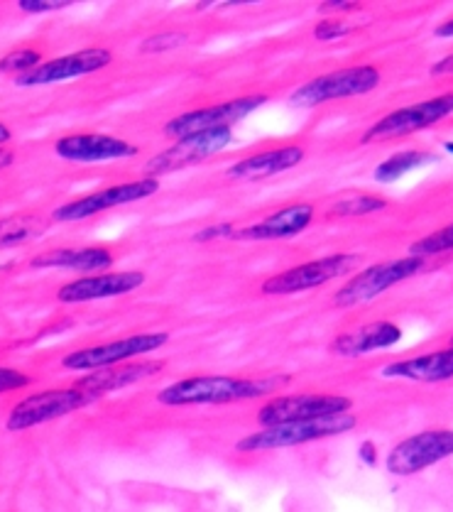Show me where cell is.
Listing matches in <instances>:
<instances>
[{
  "label": "cell",
  "instance_id": "e0dca14e",
  "mask_svg": "<svg viewBox=\"0 0 453 512\" xmlns=\"http://www.w3.org/2000/svg\"><path fill=\"white\" fill-rule=\"evenodd\" d=\"M311 221H314V206L294 204L265 216L263 221L253 223V226L238 228L233 241H280V238H292L307 231Z\"/></svg>",
  "mask_w": 453,
  "mask_h": 512
},
{
  "label": "cell",
  "instance_id": "9c48e42d",
  "mask_svg": "<svg viewBox=\"0 0 453 512\" xmlns=\"http://www.w3.org/2000/svg\"><path fill=\"white\" fill-rule=\"evenodd\" d=\"M233 140L231 128H216V130H201V133H191L179 138L172 147H167L165 152L152 157L145 165L147 177H155L157 174H169L179 172L184 167L199 165V162L209 160V157L218 155L221 150H226Z\"/></svg>",
  "mask_w": 453,
  "mask_h": 512
},
{
  "label": "cell",
  "instance_id": "836d02e7",
  "mask_svg": "<svg viewBox=\"0 0 453 512\" xmlns=\"http://www.w3.org/2000/svg\"><path fill=\"white\" fill-rule=\"evenodd\" d=\"M449 74H453V54L439 59V62L431 67V76H449Z\"/></svg>",
  "mask_w": 453,
  "mask_h": 512
},
{
  "label": "cell",
  "instance_id": "d6a6232c",
  "mask_svg": "<svg viewBox=\"0 0 453 512\" xmlns=\"http://www.w3.org/2000/svg\"><path fill=\"white\" fill-rule=\"evenodd\" d=\"M360 3H348V0H326L319 5V13H353Z\"/></svg>",
  "mask_w": 453,
  "mask_h": 512
},
{
  "label": "cell",
  "instance_id": "1f68e13d",
  "mask_svg": "<svg viewBox=\"0 0 453 512\" xmlns=\"http://www.w3.org/2000/svg\"><path fill=\"white\" fill-rule=\"evenodd\" d=\"M236 231L238 228H233L231 223H218V226H211L206 228V231H201L199 236H196V241H206V238H209V241H214V238H223V241H228V238H231L233 241Z\"/></svg>",
  "mask_w": 453,
  "mask_h": 512
},
{
  "label": "cell",
  "instance_id": "2e32d148",
  "mask_svg": "<svg viewBox=\"0 0 453 512\" xmlns=\"http://www.w3.org/2000/svg\"><path fill=\"white\" fill-rule=\"evenodd\" d=\"M145 272L130 270V272H103V275H89L81 280L67 282L57 290V299L62 304H84L96 302V299L120 297V294L135 292L143 287Z\"/></svg>",
  "mask_w": 453,
  "mask_h": 512
},
{
  "label": "cell",
  "instance_id": "8d00e7d4",
  "mask_svg": "<svg viewBox=\"0 0 453 512\" xmlns=\"http://www.w3.org/2000/svg\"><path fill=\"white\" fill-rule=\"evenodd\" d=\"M434 35H436V37H453V20H449V23H444V25L436 27Z\"/></svg>",
  "mask_w": 453,
  "mask_h": 512
},
{
  "label": "cell",
  "instance_id": "e575fe53",
  "mask_svg": "<svg viewBox=\"0 0 453 512\" xmlns=\"http://www.w3.org/2000/svg\"><path fill=\"white\" fill-rule=\"evenodd\" d=\"M360 459L365 461V464L368 466H375V446H373V441H365L363 446H360Z\"/></svg>",
  "mask_w": 453,
  "mask_h": 512
},
{
  "label": "cell",
  "instance_id": "8992f818",
  "mask_svg": "<svg viewBox=\"0 0 453 512\" xmlns=\"http://www.w3.org/2000/svg\"><path fill=\"white\" fill-rule=\"evenodd\" d=\"M453 113V91L451 94H441L429 101L414 103V106L397 108V111L387 113L385 118H380L378 123L370 125L365 130V135L360 138V143H382V140L402 138V135L419 133V130L431 128L444 118H449Z\"/></svg>",
  "mask_w": 453,
  "mask_h": 512
},
{
  "label": "cell",
  "instance_id": "30bf717a",
  "mask_svg": "<svg viewBox=\"0 0 453 512\" xmlns=\"http://www.w3.org/2000/svg\"><path fill=\"white\" fill-rule=\"evenodd\" d=\"M169 341V334L165 331H155V334H135L125 336V339L101 343V346L81 348V351L69 353L62 358V366L67 370H101L120 366V363L130 361V358L145 356V353L157 351Z\"/></svg>",
  "mask_w": 453,
  "mask_h": 512
},
{
  "label": "cell",
  "instance_id": "d590c367",
  "mask_svg": "<svg viewBox=\"0 0 453 512\" xmlns=\"http://www.w3.org/2000/svg\"><path fill=\"white\" fill-rule=\"evenodd\" d=\"M13 162H15V152L10 150V147H0V172L8 170Z\"/></svg>",
  "mask_w": 453,
  "mask_h": 512
},
{
  "label": "cell",
  "instance_id": "cb8c5ba5",
  "mask_svg": "<svg viewBox=\"0 0 453 512\" xmlns=\"http://www.w3.org/2000/svg\"><path fill=\"white\" fill-rule=\"evenodd\" d=\"M431 160H434V155H429V152H422V150L395 152V155L387 157L385 162H380V165L375 167V179H378V182L392 184L400 177H405L407 172L417 170V167L427 165Z\"/></svg>",
  "mask_w": 453,
  "mask_h": 512
},
{
  "label": "cell",
  "instance_id": "f35d334b",
  "mask_svg": "<svg viewBox=\"0 0 453 512\" xmlns=\"http://www.w3.org/2000/svg\"><path fill=\"white\" fill-rule=\"evenodd\" d=\"M446 150H449L451 155H453V143H446Z\"/></svg>",
  "mask_w": 453,
  "mask_h": 512
},
{
  "label": "cell",
  "instance_id": "6da1fadb",
  "mask_svg": "<svg viewBox=\"0 0 453 512\" xmlns=\"http://www.w3.org/2000/svg\"><path fill=\"white\" fill-rule=\"evenodd\" d=\"M277 385V380L258 378H231V375H194L177 380L160 390L157 402L169 407L187 405H228V402L253 400L263 397Z\"/></svg>",
  "mask_w": 453,
  "mask_h": 512
},
{
  "label": "cell",
  "instance_id": "4dcf8cb0",
  "mask_svg": "<svg viewBox=\"0 0 453 512\" xmlns=\"http://www.w3.org/2000/svg\"><path fill=\"white\" fill-rule=\"evenodd\" d=\"M72 5L69 0H18V8L25 13H52Z\"/></svg>",
  "mask_w": 453,
  "mask_h": 512
},
{
  "label": "cell",
  "instance_id": "83f0119b",
  "mask_svg": "<svg viewBox=\"0 0 453 512\" xmlns=\"http://www.w3.org/2000/svg\"><path fill=\"white\" fill-rule=\"evenodd\" d=\"M189 37L187 35H179V32H165V35H152L147 37L143 42V52H169V49H177L182 45H187Z\"/></svg>",
  "mask_w": 453,
  "mask_h": 512
},
{
  "label": "cell",
  "instance_id": "ba28073f",
  "mask_svg": "<svg viewBox=\"0 0 453 512\" xmlns=\"http://www.w3.org/2000/svg\"><path fill=\"white\" fill-rule=\"evenodd\" d=\"M453 456V429H429L392 446L385 468L392 476H414Z\"/></svg>",
  "mask_w": 453,
  "mask_h": 512
},
{
  "label": "cell",
  "instance_id": "74e56055",
  "mask_svg": "<svg viewBox=\"0 0 453 512\" xmlns=\"http://www.w3.org/2000/svg\"><path fill=\"white\" fill-rule=\"evenodd\" d=\"M10 138H13V130H10L5 123H0V147L8 145Z\"/></svg>",
  "mask_w": 453,
  "mask_h": 512
},
{
  "label": "cell",
  "instance_id": "52a82bcc",
  "mask_svg": "<svg viewBox=\"0 0 453 512\" xmlns=\"http://www.w3.org/2000/svg\"><path fill=\"white\" fill-rule=\"evenodd\" d=\"M360 263V255L353 253H338L326 255V258L311 260V263L297 265V268L272 275L270 280L263 282V292L280 297V294H297L314 290V287L326 285V282L336 280V277H346L356 270Z\"/></svg>",
  "mask_w": 453,
  "mask_h": 512
},
{
  "label": "cell",
  "instance_id": "277c9868",
  "mask_svg": "<svg viewBox=\"0 0 453 512\" xmlns=\"http://www.w3.org/2000/svg\"><path fill=\"white\" fill-rule=\"evenodd\" d=\"M424 265H427V258H417V255L390 260V263L370 265V268L358 272L356 277H351V280L334 294L336 307H358V304L373 302L378 294L387 292L390 287L400 285V282H405L409 277L417 275V272H422Z\"/></svg>",
  "mask_w": 453,
  "mask_h": 512
},
{
  "label": "cell",
  "instance_id": "d4e9b609",
  "mask_svg": "<svg viewBox=\"0 0 453 512\" xmlns=\"http://www.w3.org/2000/svg\"><path fill=\"white\" fill-rule=\"evenodd\" d=\"M387 209V201L373 194H348L343 199L334 201L331 206V214L334 216H365L375 214V211Z\"/></svg>",
  "mask_w": 453,
  "mask_h": 512
},
{
  "label": "cell",
  "instance_id": "5bb4252c",
  "mask_svg": "<svg viewBox=\"0 0 453 512\" xmlns=\"http://www.w3.org/2000/svg\"><path fill=\"white\" fill-rule=\"evenodd\" d=\"M111 62H113L111 49H103V47L79 49V52L74 54H64V57L42 62L40 67H35L32 72L18 76V86H49V84H59V81L79 79V76L101 72V69H106Z\"/></svg>",
  "mask_w": 453,
  "mask_h": 512
},
{
  "label": "cell",
  "instance_id": "ac0fdd59",
  "mask_svg": "<svg viewBox=\"0 0 453 512\" xmlns=\"http://www.w3.org/2000/svg\"><path fill=\"white\" fill-rule=\"evenodd\" d=\"M402 329L392 321H373V324H365L360 329L346 331V334H338L334 343H331V353L341 358H358L365 353L380 351V348H390L395 343H400Z\"/></svg>",
  "mask_w": 453,
  "mask_h": 512
},
{
  "label": "cell",
  "instance_id": "9a60e30c",
  "mask_svg": "<svg viewBox=\"0 0 453 512\" xmlns=\"http://www.w3.org/2000/svg\"><path fill=\"white\" fill-rule=\"evenodd\" d=\"M54 152L62 160L76 162V165H98V162L125 160V157L138 155V145L128 140L113 138V135L101 133H79L64 135L54 143Z\"/></svg>",
  "mask_w": 453,
  "mask_h": 512
},
{
  "label": "cell",
  "instance_id": "4316f807",
  "mask_svg": "<svg viewBox=\"0 0 453 512\" xmlns=\"http://www.w3.org/2000/svg\"><path fill=\"white\" fill-rule=\"evenodd\" d=\"M42 64V54L37 52V49H15V52H10L8 57L0 59V72H13L18 76H23L27 72H32L35 67H40Z\"/></svg>",
  "mask_w": 453,
  "mask_h": 512
},
{
  "label": "cell",
  "instance_id": "44dd1931",
  "mask_svg": "<svg viewBox=\"0 0 453 512\" xmlns=\"http://www.w3.org/2000/svg\"><path fill=\"white\" fill-rule=\"evenodd\" d=\"M165 368L162 361H145V363H130V366H111L94 370L89 378H81L76 383V388L86 390L89 395H94L96 400L101 395H108V392H116L128 388V385L140 383V380L152 378L155 373Z\"/></svg>",
  "mask_w": 453,
  "mask_h": 512
},
{
  "label": "cell",
  "instance_id": "ffe728a7",
  "mask_svg": "<svg viewBox=\"0 0 453 512\" xmlns=\"http://www.w3.org/2000/svg\"><path fill=\"white\" fill-rule=\"evenodd\" d=\"M382 378H402L414 383H444L453 378V346L444 351L405 358L382 368Z\"/></svg>",
  "mask_w": 453,
  "mask_h": 512
},
{
  "label": "cell",
  "instance_id": "f546056e",
  "mask_svg": "<svg viewBox=\"0 0 453 512\" xmlns=\"http://www.w3.org/2000/svg\"><path fill=\"white\" fill-rule=\"evenodd\" d=\"M30 383H32V378H30V375H25L23 370L0 368V395H3V392L23 390Z\"/></svg>",
  "mask_w": 453,
  "mask_h": 512
},
{
  "label": "cell",
  "instance_id": "8fae6325",
  "mask_svg": "<svg viewBox=\"0 0 453 512\" xmlns=\"http://www.w3.org/2000/svg\"><path fill=\"white\" fill-rule=\"evenodd\" d=\"M157 192H160V182H157L155 177L123 182V184H116V187L101 189V192H94L89 196H81V199L76 201H67V204H62L57 211H54V221H62V223L84 221L96 214H103V211L108 209H118V206L150 199V196H155Z\"/></svg>",
  "mask_w": 453,
  "mask_h": 512
},
{
  "label": "cell",
  "instance_id": "7402d4cb",
  "mask_svg": "<svg viewBox=\"0 0 453 512\" xmlns=\"http://www.w3.org/2000/svg\"><path fill=\"white\" fill-rule=\"evenodd\" d=\"M32 268H59V270H79V272H101L113 265L111 250L106 248H57L49 253L32 258Z\"/></svg>",
  "mask_w": 453,
  "mask_h": 512
},
{
  "label": "cell",
  "instance_id": "484cf974",
  "mask_svg": "<svg viewBox=\"0 0 453 512\" xmlns=\"http://www.w3.org/2000/svg\"><path fill=\"white\" fill-rule=\"evenodd\" d=\"M453 250V223L451 226L441 228V231L431 233V236L422 238V241L412 243L409 255H417V258H431V255L451 253Z\"/></svg>",
  "mask_w": 453,
  "mask_h": 512
},
{
  "label": "cell",
  "instance_id": "7a4b0ae2",
  "mask_svg": "<svg viewBox=\"0 0 453 512\" xmlns=\"http://www.w3.org/2000/svg\"><path fill=\"white\" fill-rule=\"evenodd\" d=\"M358 419L351 412L336 417H324V419H307V422H287L277 424V427H263L255 434H248L236 444L238 451H272V449H292V446L309 444V441L338 437V434H346L351 429H356Z\"/></svg>",
  "mask_w": 453,
  "mask_h": 512
},
{
  "label": "cell",
  "instance_id": "3957f363",
  "mask_svg": "<svg viewBox=\"0 0 453 512\" xmlns=\"http://www.w3.org/2000/svg\"><path fill=\"white\" fill-rule=\"evenodd\" d=\"M378 84V69L370 67V64H360V67L338 69V72L316 76V79L299 86V89L289 96V103L299 108H314L321 106V103L336 101V98L370 94L373 89H378Z\"/></svg>",
  "mask_w": 453,
  "mask_h": 512
},
{
  "label": "cell",
  "instance_id": "f1b7e54d",
  "mask_svg": "<svg viewBox=\"0 0 453 512\" xmlns=\"http://www.w3.org/2000/svg\"><path fill=\"white\" fill-rule=\"evenodd\" d=\"M348 32H353V27L341 23V20H324V23H319L314 27V37L319 42L341 40V37H346Z\"/></svg>",
  "mask_w": 453,
  "mask_h": 512
},
{
  "label": "cell",
  "instance_id": "603a6c76",
  "mask_svg": "<svg viewBox=\"0 0 453 512\" xmlns=\"http://www.w3.org/2000/svg\"><path fill=\"white\" fill-rule=\"evenodd\" d=\"M47 221L40 216H10L0 219V250L18 248V245L30 243L32 238L42 236Z\"/></svg>",
  "mask_w": 453,
  "mask_h": 512
},
{
  "label": "cell",
  "instance_id": "7c38bea8",
  "mask_svg": "<svg viewBox=\"0 0 453 512\" xmlns=\"http://www.w3.org/2000/svg\"><path fill=\"white\" fill-rule=\"evenodd\" d=\"M353 400L346 395H285L270 400L258 412V422L263 427H277L287 422H307V419H324L351 412Z\"/></svg>",
  "mask_w": 453,
  "mask_h": 512
},
{
  "label": "cell",
  "instance_id": "5b68a950",
  "mask_svg": "<svg viewBox=\"0 0 453 512\" xmlns=\"http://www.w3.org/2000/svg\"><path fill=\"white\" fill-rule=\"evenodd\" d=\"M96 402L94 395H89L81 388H62V390H45L25 397L10 410L5 427L10 432H25V429L40 427V424L52 422V419L67 417L76 410H84L86 405Z\"/></svg>",
  "mask_w": 453,
  "mask_h": 512
},
{
  "label": "cell",
  "instance_id": "4fadbf2b",
  "mask_svg": "<svg viewBox=\"0 0 453 512\" xmlns=\"http://www.w3.org/2000/svg\"><path fill=\"white\" fill-rule=\"evenodd\" d=\"M263 103H267L265 96H245L233 98V101L218 103V106L209 108H196V111L182 113L174 121L167 123L165 133L172 138H184V135L201 133V130H216V128H231L233 123L243 121L253 111H258Z\"/></svg>",
  "mask_w": 453,
  "mask_h": 512
},
{
  "label": "cell",
  "instance_id": "ab89813d",
  "mask_svg": "<svg viewBox=\"0 0 453 512\" xmlns=\"http://www.w3.org/2000/svg\"><path fill=\"white\" fill-rule=\"evenodd\" d=\"M451 346H453V336H451Z\"/></svg>",
  "mask_w": 453,
  "mask_h": 512
},
{
  "label": "cell",
  "instance_id": "d6986e66",
  "mask_svg": "<svg viewBox=\"0 0 453 512\" xmlns=\"http://www.w3.org/2000/svg\"><path fill=\"white\" fill-rule=\"evenodd\" d=\"M304 155H307V152L299 145H287L277 147V150L258 152V155L245 157V160L228 167L226 177L236 179V182H258V179L272 177V174L292 170L299 162H304Z\"/></svg>",
  "mask_w": 453,
  "mask_h": 512
}]
</instances>
